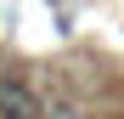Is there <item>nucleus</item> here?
<instances>
[{
	"label": "nucleus",
	"instance_id": "f257e3e1",
	"mask_svg": "<svg viewBox=\"0 0 124 119\" xmlns=\"http://www.w3.org/2000/svg\"><path fill=\"white\" fill-rule=\"evenodd\" d=\"M0 113H6V119H39V102L11 79V85H0Z\"/></svg>",
	"mask_w": 124,
	"mask_h": 119
}]
</instances>
